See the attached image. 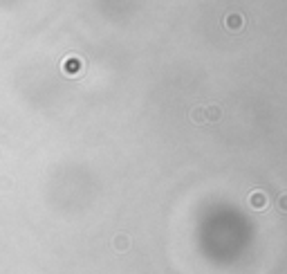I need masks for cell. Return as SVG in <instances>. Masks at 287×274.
Here are the masks:
<instances>
[{
    "instance_id": "1",
    "label": "cell",
    "mask_w": 287,
    "mask_h": 274,
    "mask_svg": "<svg viewBox=\"0 0 287 274\" xmlns=\"http://www.w3.org/2000/svg\"><path fill=\"white\" fill-rule=\"evenodd\" d=\"M224 27H227L229 32H243V27H245V16L243 14H238V11H231V14H227L224 16Z\"/></svg>"
},
{
    "instance_id": "2",
    "label": "cell",
    "mask_w": 287,
    "mask_h": 274,
    "mask_svg": "<svg viewBox=\"0 0 287 274\" xmlns=\"http://www.w3.org/2000/svg\"><path fill=\"white\" fill-rule=\"evenodd\" d=\"M267 193L265 191H251L249 193V207L251 209H256V211H263L265 207H267Z\"/></svg>"
},
{
    "instance_id": "3",
    "label": "cell",
    "mask_w": 287,
    "mask_h": 274,
    "mask_svg": "<svg viewBox=\"0 0 287 274\" xmlns=\"http://www.w3.org/2000/svg\"><path fill=\"white\" fill-rule=\"evenodd\" d=\"M128 247H130V238H128L126 234H119L117 238H115V250H117V252H126Z\"/></svg>"
},
{
    "instance_id": "4",
    "label": "cell",
    "mask_w": 287,
    "mask_h": 274,
    "mask_svg": "<svg viewBox=\"0 0 287 274\" xmlns=\"http://www.w3.org/2000/svg\"><path fill=\"white\" fill-rule=\"evenodd\" d=\"M205 115H206V122H218L222 117V110L218 106H209V108H205Z\"/></svg>"
},
{
    "instance_id": "5",
    "label": "cell",
    "mask_w": 287,
    "mask_h": 274,
    "mask_svg": "<svg viewBox=\"0 0 287 274\" xmlns=\"http://www.w3.org/2000/svg\"><path fill=\"white\" fill-rule=\"evenodd\" d=\"M191 122H195V124H205V122H206L205 108H193V110H191Z\"/></svg>"
},
{
    "instance_id": "6",
    "label": "cell",
    "mask_w": 287,
    "mask_h": 274,
    "mask_svg": "<svg viewBox=\"0 0 287 274\" xmlns=\"http://www.w3.org/2000/svg\"><path fill=\"white\" fill-rule=\"evenodd\" d=\"M79 68H81V59H77V56L65 61V72H77Z\"/></svg>"
},
{
    "instance_id": "7",
    "label": "cell",
    "mask_w": 287,
    "mask_h": 274,
    "mask_svg": "<svg viewBox=\"0 0 287 274\" xmlns=\"http://www.w3.org/2000/svg\"><path fill=\"white\" fill-rule=\"evenodd\" d=\"M278 209H281L283 214H287V193H283V196L278 198Z\"/></svg>"
}]
</instances>
